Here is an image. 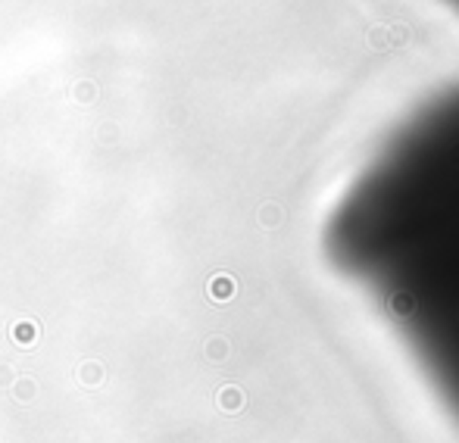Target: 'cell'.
Here are the masks:
<instances>
[]
</instances>
